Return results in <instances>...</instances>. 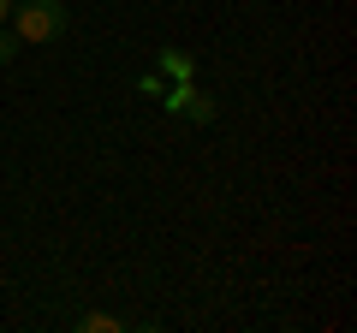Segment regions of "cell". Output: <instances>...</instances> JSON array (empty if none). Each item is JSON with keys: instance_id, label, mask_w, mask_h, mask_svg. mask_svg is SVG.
<instances>
[{"instance_id": "7a4b0ae2", "label": "cell", "mask_w": 357, "mask_h": 333, "mask_svg": "<svg viewBox=\"0 0 357 333\" xmlns=\"http://www.w3.org/2000/svg\"><path fill=\"white\" fill-rule=\"evenodd\" d=\"M161 107L173 119H191V125H215V95H203L197 84H167L161 90Z\"/></svg>"}, {"instance_id": "3957f363", "label": "cell", "mask_w": 357, "mask_h": 333, "mask_svg": "<svg viewBox=\"0 0 357 333\" xmlns=\"http://www.w3.org/2000/svg\"><path fill=\"white\" fill-rule=\"evenodd\" d=\"M197 60L191 54H178V48H161V77H173V84H191Z\"/></svg>"}, {"instance_id": "8992f818", "label": "cell", "mask_w": 357, "mask_h": 333, "mask_svg": "<svg viewBox=\"0 0 357 333\" xmlns=\"http://www.w3.org/2000/svg\"><path fill=\"white\" fill-rule=\"evenodd\" d=\"M137 90H143V95H161L167 84H161V72H143V77H137Z\"/></svg>"}, {"instance_id": "52a82bcc", "label": "cell", "mask_w": 357, "mask_h": 333, "mask_svg": "<svg viewBox=\"0 0 357 333\" xmlns=\"http://www.w3.org/2000/svg\"><path fill=\"white\" fill-rule=\"evenodd\" d=\"M6 18H13V0H0V24H6Z\"/></svg>"}, {"instance_id": "277c9868", "label": "cell", "mask_w": 357, "mask_h": 333, "mask_svg": "<svg viewBox=\"0 0 357 333\" xmlns=\"http://www.w3.org/2000/svg\"><path fill=\"white\" fill-rule=\"evenodd\" d=\"M77 333H126V321L102 316V309H84V316H77Z\"/></svg>"}, {"instance_id": "5b68a950", "label": "cell", "mask_w": 357, "mask_h": 333, "mask_svg": "<svg viewBox=\"0 0 357 333\" xmlns=\"http://www.w3.org/2000/svg\"><path fill=\"white\" fill-rule=\"evenodd\" d=\"M18 48H24V42H18L13 30H0V65H13V60H18Z\"/></svg>"}, {"instance_id": "6da1fadb", "label": "cell", "mask_w": 357, "mask_h": 333, "mask_svg": "<svg viewBox=\"0 0 357 333\" xmlns=\"http://www.w3.org/2000/svg\"><path fill=\"white\" fill-rule=\"evenodd\" d=\"M72 13H66V0H13V36L42 48V42H60Z\"/></svg>"}]
</instances>
